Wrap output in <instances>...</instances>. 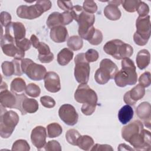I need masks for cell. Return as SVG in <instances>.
<instances>
[{
	"label": "cell",
	"instance_id": "d590c367",
	"mask_svg": "<svg viewBox=\"0 0 151 151\" xmlns=\"http://www.w3.org/2000/svg\"><path fill=\"white\" fill-rule=\"evenodd\" d=\"M25 91L29 96L35 98L40 96L41 93V89L38 85L34 83H29L27 86Z\"/></svg>",
	"mask_w": 151,
	"mask_h": 151
},
{
	"label": "cell",
	"instance_id": "8992f818",
	"mask_svg": "<svg viewBox=\"0 0 151 151\" xmlns=\"http://www.w3.org/2000/svg\"><path fill=\"white\" fill-rule=\"evenodd\" d=\"M74 77L80 84H87L89 80L90 67L84 53H79L74 58Z\"/></svg>",
	"mask_w": 151,
	"mask_h": 151
},
{
	"label": "cell",
	"instance_id": "d6986e66",
	"mask_svg": "<svg viewBox=\"0 0 151 151\" xmlns=\"http://www.w3.org/2000/svg\"><path fill=\"white\" fill-rule=\"evenodd\" d=\"M136 113L137 116L143 120L145 125L147 127L150 128V104L146 101L140 103L136 109Z\"/></svg>",
	"mask_w": 151,
	"mask_h": 151
},
{
	"label": "cell",
	"instance_id": "bcb514c9",
	"mask_svg": "<svg viewBox=\"0 0 151 151\" xmlns=\"http://www.w3.org/2000/svg\"><path fill=\"white\" fill-rule=\"evenodd\" d=\"M1 24L2 27H4L5 28L11 22V19L12 17L10 14H9L7 12L5 11H2L1 12Z\"/></svg>",
	"mask_w": 151,
	"mask_h": 151
},
{
	"label": "cell",
	"instance_id": "7bdbcfd3",
	"mask_svg": "<svg viewBox=\"0 0 151 151\" xmlns=\"http://www.w3.org/2000/svg\"><path fill=\"white\" fill-rule=\"evenodd\" d=\"M136 11L139 17H145L148 15L149 12V7L147 4L140 1Z\"/></svg>",
	"mask_w": 151,
	"mask_h": 151
},
{
	"label": "cell",
	"instance_id": "f35d334b",
	"mask_svg": "<svg viewBox=\"0 0 151 151\" xmlns=\"http://www.w3.org/2000/svg\"><path fill=\"white\" fill-rule=\"evenodd\" d=\"M139 83L143 87H148L151 83L150 73L149 71H145L140 76L139 78Z\"/></svg>",
	"mask_w": 151,
	"mask_h": 151
},
{
	"label": "cell",
	"instance_id": "603a6c76",
	"mask_svg": "<svg viewBox=\"0 0 151 151\" xmlns=\"http://www.w3.org/2000/svg\"><path fill=\"white\" fill-rule=\"evenodd\" d=\"M39 105L38 101L34 99L24 98L21 104L20 111L22 115L27 113H34L38 110Z\"/></svg>",
	"mask_w": 151,
	"mask_h": 151
},
{
	"label": "cell",
	"instance_id": "e0dca14e",
	"mask_svg": "<svg viewBox=\"0 0 151 151\" xmlns=\"http://www.w3.org/2000/svg\"><path fill=\"white\" fill-rule=\"evenodd\" d=\"M44 86L51 93H57L61 90L60 77L54 71H48L44 77Z\"/></svg>",
	"mask_w": 151,
	"mask_h": 151
},
{
	"label": "cell",
	"instance_id": "7dc6e473",
	"mask_svg": "<svg viewBox=\"0 0 151 151\" xmlns=\"http://www.w3.org/2000/svg\"><path fill=\"white\" fill-rule=\"evenodd\" d=\"M96 106L91 105L88 104H83V106L81 108V112L86 116L91 115L96 110Z\"/></svg>",
	"mask_w": 151,
	"mask_h": 151
},
{
	"label": "cell",
	"instance_id": "1f68e13d",
	"mask_svg": "<svg viewBox=\"0 0 151 151\" xmlns=\"http://www.w3.org/2000/svg\"><path fill=\"white\" fill-rule=\"evenodd\" d=\"M48 137L54 138L58 137L63 132V129L60 124L57 123H52L47 126Z\"/></svg>",
	"mask_w": 151,
	"mask_h": 151
},
{
	"label": "cell",
	"instance_id": "5bb4252c",
	"mask_svg": "<svg viewBox=\"0 0 151 151\" xmlns=\"http://www.w3.org/2000/svg\"><path fill=\"white\" fill-rule=\"evenodd\" d=\"M46 129L42 126H38L34 128L31 133V140L32 145L38 149H43L47 138Z\"/></svg>",
	"mask_w": 151,
	"mask_h": 151
},
{
	"label": "cell",
	"instance_id": "9c48e42d",
	"mask_svg": "<svg viewBox=\"0 0 151 151\" xmlns=\"http://www.w3.org/2000/svg\"><path fill=\"white\" fill-rule=\"evenodd\" d=\"M1 47L3 53L8 57L22 60L25 56V51L17 47L15 40L5 34L1 35Z\"/></svg>",
	"mask_w": 151,
	"mask_h": 151
},
{
	"label": "cell",
	"instance_id": "ac0fdd59",
	"mask_svg": "<svg viewBox=\"0 0 151 151\" xmlns=\"http://www.w3.org/2000/svg\"><path fill=\"white\" fill-rule=\"evenodd\" d=\"M143 129L142 123L138 120H136L122 129V138L126 142H128L132 136L140 132Z\"/></svg>",
	"mask_w": 151,
	"mask_h": 151
},
{
	"label": "cell",
	"instance_id": "f5cc1de1",
	"mask_svg": "<svg viewBox=\"0 0 151 151\" xmlns=\"http://www.w3.org/2000/svg\"><path fill=\"white\" fill-rule=\"evenodd\" d=\"M63 18V25H67L70 24L73 20V18L70 11H64L62 13Z\"/></svg>",
	"mask_w": 151,
	"mask_h": 151
},
{
	"label": "cell",
	"instance_id": "6da1fadb",
	"mask_svg": "<svg viewBox=\"0 0 151 151\" xmlns=\"http://www.w3.org/2000/svg\"><path fill=\"white\" fill-rule=\"evenodd\" d=\"M122 69L119 70L114 76V79L116 85L120 87L134 85L137 81V74L136 66L133 61L129 58L122 60Z\"/></svg>",
	"mask_w": 151,
	"mask_h": 151
},
{
	"label": "cell",
	"instance_id": "7402d4cb",
	"mask_svg": "<svg viewBox=\"0 0 151 151\" xmlns=\"http://www.w3.org/2000/svg\"><path fill=\"white\" fill-rule=\"evenodd\" d=\"M51 39L56 43H62L66 41L68 34L67 28L64 26H58L50 30Z\"/></svg>",
	"mask_w": 151,
	"mask_h": 151
},
{
	"label": "cell",
	"instance_id": "7a4b0ae2",
	"mask_svg": "<svg viewBox=\"0 0 151 151\" xmlns=\"http://www.w3.org/2000/svg\"><path fill=\"white\" fill-rule=\"evenodd\" d=\"M19 122V116L13 110L7 111L6 108L1 106L0 136L6 139L11 136Z\"/></svg>",
	"mask_w": 151,
	"mask_h": 151
},
{
	"label": "cell",
	"instance_id": "52a82bcc",
	"mask_svg": "<svg viewBox=\"0 0 151 151\" xmlns=\"http://www.w3.org/2000/svg\"><path fill=\"white\" fill-rule=\"evenodd\" d=\"M21 68L23 73L34 81H40L44 78L47 70L41 64L34 63L29 58H23L21 60Z\"/></svg>",
	"mask_w": 151,
	"mask_h": 151
},
{
	"label": "cell",
	"instance_id": "3957f363",
	"mask_svg": "<svg viewBox=\"0 0 151 151\" xmlns=\"http://www.w3.org/2000/svg\"><path fill=\"white\" fill-rule=\"evenodd\" d=\"M118 71V67L113 61L108 58L103 59L100 63V67L95 73L94 79L98 84H105L110 79L114 78Z\"/></svg>",
	"mask_w": 151,
	"mask_h": 151
},
{
	"label": "cell",
	"instance_id": "484cf974",
	"mask_svg": "<svg viewBox=\"0 0 151 151\" xmlns=\"http://www.w3.org/2000/svg\"><path fill=\"white\" fill-rule=\"evenodd\" d=\"M73 52L68 48H64L60 51L57 54V62L62 66L67 65L73 59Z\"/></svg>",
	"mask_w": 151,
	"mask_h": 151
},
{
	"label": "cell",
	"instance_id": "d4e9b609",
	"mask_svg": "<svg viewBox=\"0 0 151 151\" xmlns=\"http://www.w3.org/2000/svg\"><path fill=\"white\" fill-rule=\"evenodd\" d=\"M134 115V111L132 107L129 105L123 106L119 111L118 119L120 122L123 124L129 123Z\"/></svg>",
	"mask_w": 151,
	"mask_h": 151
},
{
	"label": "cell",
	"instance_id": "b9f144b4",
	"mask_svg": "<svg viewBox=\"0 0 151 151\" xmlns=\"http://www.w3.org/2000/svg\"><path fill=\"white\" fill-rule=\"evenodd\" d=\"M103 41V34L99 29H96L93 37L88 40V42L93 45H97L100 44Z\"/></svg>",
	"mask_w": 151,
	"mask_h": 151
},
{
	"label": "cell",
	"instance_id": "681fc988",
	"mask_svg": "<svg viewBox=\"0 0 151 151\" xmlns=\"http://www.w3.org/2000/svg\"><path fill=\"white\" fill-rule=\"evenodd\" d=\"M91 150L92 151H108V150L113 151V149L109 145H107V144L101 145V144L96 143L94 145H93V146L91 149Z\"/></svg>",
	"mask_w": 151,
	"mask_h": 151
},
{
	"label": "cell",
	"instance_id": "c3c4849f",
	"mask_svg": "<svg viewBox=\"0 0 151 151\" xmlns=\"http://www.w3.org/2000/svg\"><path fill=\"white\" fill-rule=\"evenodd\" d=\"M83 11H84V9H83V6L77 5L73 6V8L71 9V10L70 12L73 18V19H74L76 21H77L78 17L80 16V15L81 14V12Z\"/></svg>",
	"mask_w": 151,
	"mask_h": 151
},
{
	"label": "cell",
	"instance_id": "83f0119b",
	"mask_svg": "<svg viewBox=\"0 0 151 151\" xmlns=\"http://www.w3.org/2000/svg\"><path fill=\"white\" fill-rule=\"evenodd\" d=\"M47 25L50 29H52L58 26L63 25V18L62 13L54 12L50 14L47 20Z\"/></svg>",
	"mask_w": 151,
	"mask_h": 151
},
{
	"label": "cell",
	"instance_id": "9a60e30c",
	"mask_svg": "<svg viewBox=\"0 0 151 151\" xmlns=\"http://www.w3.org/2000/svg\"><path fill=\"white\" fill-rule=\"evenodd\" d=\"M5 28V34L13 38L15 41L22 40L25 37L26 29L22 22H11Z\"/></svg>",
	"mask_w": 151,
	"mask_h": 151
},
{
	"label": "cell",
	"instance_id": "9f6ffc18",
	"mask_svg": "<svg viewBox=\"0 0 151 151\" xmlns=\"http://www.w3.org/2000/svg\"><path fill=\"white\" fill-rule=\"evenodd\" d=\"M122 0H115V1H109L107 2L109 4H112L117 6H119L120 5L122 4Z\"/></svg>",
	"mask_w": 151,
	"mask_h": 151
},
{
	"label": "cell",
	"instance_id": "2e32d148",
	"mask_svg": "<svg viewBox=\"0 0 151 151\" xmlns=\"http://www.w3.org/2000/svg\"><path fill=\"white\" fill-rule=\"evenodd\" d=\"M145 94V87L139 84L124 94L123 100L127 105L134 106L137 101L143 97Z\"/></svg>",
	"mask_w": 151,
	"mask_h": 151
},
{
	"label": "cell",
	"instance_id": "4fadbf2b",
	"mask_svg": "<svg viewBox=\"0 0 151 151\" xmlns=\"http://www.w3.org/2000/svg\"><path fill=\"white\" fill-rule=\"evenodd\" d=\"M136 31L135 32L140 37L148 41L150 37L151 27L150 16L139 17L136 21Z\"/></svg>",
	"mask_w": 151,
	"mask_h": 151
},
{
	"label": "cell",
	"instance_id": "8d00e7d4",
	"mask_svg": "<svg viewBox=\"0 0 151 151\" xmlns=\"http://www.w3.org/2000/svg\"><path fill=\"white\" fill-rule=\"evenodd\" d=\"M139 2L140 1L139 0H125L122 1V4L126 11L128 12H134L136 11Z\"/></svg>",
	"mask_w": 151,
	"mask_h": 151
},
{
	"label": "cell",
	"instance_id": "f6af8a7d",
	"mask_svg": "<svg viewBox=\"0 0 151 151\" xmlns=\"http://www.w3.org/2000/svg\"><path fill=\"white\" fill-rule=\"evenodd\" d=\"M41 104L46 108H52L55 106V101L54 99L48 96H44L40 98Z\"/></svg>",
	"mask_w": 151,
	"mask_h": 151
},
{
	"label": "cell",
	"instance_id": "30bf717a",
	"mask_svg": "<svg viewBox=\"0 0 151 151\" xmlns=\"http://www.w3.org/2000/svg\"><path fill=\"white\" fill-rule=\"evenodd\" d=\"M128 142L134 147V150H150L151 146L150 132L143 129L132 136Z\"/></svg>",
	"mask_w": 151,
	"mask_h": 151
},
{
	"label": "cell",
	"instance_id": "e575fe53",
	"mask_svg": "<svg viewBox=\"0 0 151 151\" xmlns=\"http://www.w3.org/2000/svg\"><path fill=\"white\" fill-rule=\"evenodd\" d=\"M11 150L15 151H28L30 150V146L27 140L19 139L13 143Z\"/></svg>",
	"mask_w": 151,
	"mask_h": 151
},
{
	"label": "cell",
	"instance_id": "4316f807",
	"mask_svg": "<svg viewBox=\"0 0 151 151\" xmlns=\"http://www.w3.org/2000/svg\"><path fill=\"white\" fill-rule=\"evenodd\" d=\"M104 14L107 19L111 21L119 19L122 15L121 11L118 6L112 4H109L105 7L104 9Z\"/></svg>",
	"mask_w": 151,
	"mask_h": 151
},
{
	"label": "cell",
	"instance_id": "4dcf8cb0",
	"mask_svg": "<svg viewBox=\"0 0 151 151\" xmlns=\"http://www.w3.org/2000/svg\"><path fill=\"white\" fill-rule=\"evenodd\" d=\"M67 44L69 49L71 50L78 51L82 48L83 41L80 37L77 35H73L68 38Z\"/></svg>",
	"mask_w": 151,
	"mask_h": 151
},
{
	"label": "cell",
	"instance_id": "7c38bea8",
	"mask_svg": "<svg viewBox=\"0 0 151 151\" xmlns=\"http://www.w3.org/2000/svg\"><path fill=\"white\" fill-rule=\"evenodd\" d=\"M60 119L67 125H75L78 119V114L74 107L70 104H64L60 106L58 110Z\"/></svg>",
	"mask_w": 151,
	"mask_h": 151
},
{
	"label": "cell",
	"instance_id": "44dd1931",
	"mask_svg": "<svg viewBox=\"0 0 151 151\" xmlns=\"http://www.w3.org/2000/svg\"><path fill=\"white\" fill-rule=\"evenodd\" d=\"M38 51V58L42 63H50L54 58V54L51 52L49 46L44 42H40L37 47Z\"/></svg>",
	"mask_w": 151,
	"mask_h": 151
},
{
	"label": "cell",
	"instance_id": "ffe728a7",
	"mask_svg": "<svg viewBox=\"0 0 151 151\" xmlns=\"http://www.w3.org/2000/svg\"><path fill=\"white\" fill-rule=\"evenodd\" d=\"M124 43V42L119 39H114L107 41L103 47V50L104 52L111 55L115 59L118 60L119 51L121 48L122 45Z\"/></svg>",
	"mask_w": 151,
	"mask_h": 151
},
{
	"label": "cell",
	"instance_id": "cb8c5ba5",
	"mask_svg": "<svg viewBox=\"0 0 151 151\" xmlns=\"http://www.w3.org/2000/svg\"><path fill=\"white\" fill-rule=\"evenodd\" d=\"M136 61L137 66L140 70L146 68L150 61V55L149 51L146 49L140 50L137 54Z\"/></svg>",
	"mask_w": 151,
	"mask_h": 151
},
{
	"label": "cell",
	"instance_id": "74e56055",
	"mask_svg": "<svg viewBox=\"0 0 151 151\" xmlns=\"http://www.w3.org/2000/svg\"><path fill=\"white\" fill-rule=\"evenodd\" d=\"M83 8L86 12L91 14H94L97 11V5L94 1H84L83 2Z\"/></svg>",
	"mask_w": 151,
	"mask_h": 151
},
{
	"label": "cell",
	"instance_id": "11a10c76",
	"mask_svg": "<svg viewBox=\"0 0 151 151\" xmlns=\"http://www.w3.org/2000/svg\"><path fill=\"white\" fill-rule=\"evenodd\" d=\"M119 150H134V149L130 147L129 146L127 145L125 143H122L119 145L117 148Z\"/></svg>",
	"mask_w": 151,
	"mask_h": 151
},
{
	"label": "cell",
	"instance_id": "8fae6325",
	"mask_svg": "<svg viewBox=\"0 0 151 151\" xmlns=\"http://www.w3.org/2000/svg\"><path fill=\"white\" fill-rule=\"evenodd\" d=\"M44 12L38 1L35 5H20L17 9V16L21 18L34 19L40 17Z\"/></svg>",
	"mask_w": 151,
	"mask_h": 151
},
{
	"label": "cell",
	"instance_id": "5b68a950",
	"mask_svg": "<svg viewBox=\"0 0 151 151\" xmlns=\"http://www.w3.org/2000/svg\"><path fill=\"white\" fill-rule=\"evenodd\" d=\"M27 96L24 94H17L9 91L6 83L2 81L0 92L1 106L9 109H16L20 110L22 100Z\"/></svg>",
	"mask_w": 151,
	"mask_h": 151
},
{
	"label": "cell",
	"instance_id": "d6a6232c",
	"mask_svg": "<svg viewBox=\"0 0 151 151\" xmlns=\"http://www.w3.org/2000/svg\"><path fill=\"white\" fill-rule=\"evenodd\" d=\"M80 136L81 134L78 130L71 129L67 131L65 133V139L68 143L73 146H77V140Z\"/></svg>",
	"mask_w": 151,
	"mask_h": 151
},
{
	"label": "cell",
	"instance_id": "ee69618b",
	"mask_svg": "<svg viewBox=\"0 0 151 151\" xmlns=\"http://www.w3.org/2000/svg\"><path fill=\"white\" fill-rule=\"evenodd\" d=\"M99 57V52L94 49H89L85 53V57L88 63L96 61Z\"/></svg>",
	"mask_w": 151,
	"mask_h": 151
},
{
	"label": "cell",
	"instance_id": "60d3db41",
	"mask_svg": "<svg viewBox=\"0 0 151 151\" xmlns=\"http://www.w3.org/2000/svg\"><path fill=\"white\" fill-rule=\"evenodd\" d=\"M44 150H54V151H61V146L60 143L57 140H50L45 143Z\"/></svg>",
	"mask_w": 151,
	"mask_h": 151
},
{
	"label": "cell",
	"instance_id": "ab89813d",
	"mask_svg": "<svg viewBox=\"0 0 151 151\" xmlns=\"http://www.w3.org/2000/svg\"><path fill=\"white\" fill-rule=\"evenodd\" d=\"M15 44L19 49L23 51H25L31 48L32 44L29 40L24 38L22 40L15 41Z\"/></svg>",
	"mask_w": 151,
	"mask_h": 151
},
{
	"label": "cell",
	"instance_id": "f1b7e54d",
	"mask_svg": "<svg viewBox=\"0 0 151 151\" xmlns=\"http://www.w3.org/2000/svg\"><path fill=\"white\" fill-rule=\"evenodd\" d=\"M26 83L24 79L20 77L14 78L10 86L11 91L17 94H22L26 88Z\"/></svg>",
	"mask_w": 151,
	"mask_h": 151
},
{
	"label": "cell",
	"instance_id": "f546056e",
	"mask_svg": "<svg viewBox=\"0 0 151 151\" xmlns=\"http://www.w3.org/2000/svg\"><path fill=\"white\" fill-rule=\"evenodd\" d=\"M94 143V140L91 136L88 135H81L77 140V146L82 150L88 151L91 150Z\"/></svg>",
	"mask_w": 151,
	"mask_h": 151
},
{
	"label": "cell",
	"instance_id": "db71d44e",
	"mask_svg": "<svg viewBox=\"0 0 151 151\" xmlns=\"http://www.w3.org/2000/svg\"><path fill=\"white\" fill-rule=\"evenodd\" d=\"M30 41L31 42V44H32L33 47L37 49V47L40 44V41H39V40L37 38V37L34 34L31 35V36L30 37Z\"/></svg>",
	"mask_w": 151,
	"mask_h": 151
},
{
	"label": "cell",
	"instance_id": "836d02e7",
	"mask_svg": "<svg viewBox=\"0 0 151 151\" xmlns=\"http://www.w3.org/2000/svg\"><path fill=\"white\" fill-rule=\"evenodd\" d=\"M1 68L2 73L5 77H10L15 73V67L12 61H4L2 63Z\"/></svg>",
	"mask_w": 151,
	"mask_h": 151
},
{
	"label": "cell",
	"instance_id": "ba28073f",
	"mask_svg": "<svg viewBox=\"0 0 151 151\" xmlns=\"http://www.w3.org/2000/svg\"><path fill=\"white\" fill-rule=\"evenodd\" d=\"M76 101L82 104L97 106L98 97L96 93L87 84H80L74 93Z\"/></svg>",
	"mask_w": 151,
	"mask_h": 151
},
{
	"label": "cell",
	"instance_id": "277c9868",
	"mask_svg": "<svg viewBox=\"0 0 151 151\" xmlns=\"http://www.w3.org/2000/svg\"><path fill=\"white\" fill-rule=\"evenodd\" d=\"M95 16L86 12L84 10L78 17L77 22L78 25V32L79 37L86 40H90L93 36L96 28L93 26Z\"/></svg>",
	"mask_w": 151,
	"mask_h": 151
},
{
	"label": "cell",
	"instance_id": "f907efd6",
	"mask_svg": "<svg viewBox=\"0 0 151 151\" xmlns=\"http://www.w3.org/2000/svg\"><path fill=\"white\" fill-rule=\"evenodd\" d=\"M21 59H17V58H14V60H12L14 64V67H15V76H20L23 74L22 68H21Z\"/></svg>",
	"mask_w": 151,
	"mask_h": 151
},
{
	"label": "cell",
	"instance_id": "816d5d0a",
	"mask_svg": "<svg viewBox=\"0 0 151 151\" xmlns=\"http://www.w3.org/2000/svg\"><path fill=\"white\" fill-rule=\"evenodd\" d=\"M57 4L59 8L64 11H70L73 7L71 1H57Z\"/></svg>",
	"mask_w": 151,
	"mask_h": 151
}]
</instances>
